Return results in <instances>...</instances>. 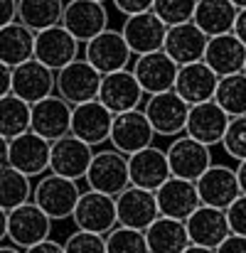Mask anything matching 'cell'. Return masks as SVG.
Instances as JSON below:
<instances>
[{
  "instance_id": "cell-15",
  "label": "cell",
  "mask_w": 246,
  "mask_h": 253,
  "mask_svg": "<svg viewBox=\"0 0 246 253\" xmlns=\"http://www.w3.org/2000/svg\"><path fill=\"white\" fill-rule=\"evenodd\" d=\"M121 35H123L128 49L133 52V57H141V54H150V52L163 49L167 25L150 10V12L126 17L121 25Z\"/></svg>"
},
{
  "instance_id": "cell-50",
  "label": "cell",
  "mask_w": 246,
  "mask_h": 253,
  "mask_svg": "<svg viewBox=\"0 0 246 253\" xmlns=\"http://www.w3.org/2000/svg\"><path fill=\"white\" fill-rule=\"evenodd\" d=\"M182 253H214V249H204V246H195V244H190Z\"/></svg>"
},
{
  "instance_id": "cell-39",
  "label": "cell",
  "mask_w": 246,
  "mask_h": 253,
  "mask_svg": "<svg viewBox=\"0 0 246 253\" xmlns=\"http://www.w3.org/2000/svg\"><path fill=\"white\" fill-rule=\"evenodd\" d=\"M62 246H64V253H106V239L98 236V234L74 229L62 241Z\"/></svg>"
},
{
  "instance_id": "cell-46",
  "label": "cell",
  "mask_w": 246,
  "mask_h": 253,
  "mask_svg": "<svg viewBox=\"0 0 246 253\" xmlns=\"http://www.w3.org/2000/svg\"><path fill=\"white\" fill-rule=\"evenodd\" d=\"M234 35L246 44V10H239L237 22H234Z\"/></svg>"
},
{
  "instance_id": "cell-1",
  "label": "cell",
  "mask_w": 246,
  "mask_h": 253,
  "mask_svg": "<svg viewBox=\"0 0 246 253\" xmlns=\"http://www.w3.org/2000/svg\"><path fill=\"white\" fill-rule=\"evenodd\" d=\"M82 197V187L74 179L59 177L54 172H45L37 177L32 184V202L52 219V221H64L72 219L74 207Z\"/></svg>"
},
{
  "instance_id": "cell-2",
  "label": "cell",
  "mask_w": 246,
  "mask_h": 253,
  "mask_svg": "<svg viewBox=\"0 0 246 253\" xmlns=\"http://www.w3.org/2000/svg\"><path fill=\"white\" fill-rule=\"evenodd\" d=\"M86 189L91 192H101L108 197H118L126 187H131L128 182V158L121 155L118 150L108 148H98L91 158V165L84 174Z\"/></svg>"
},
{
  "instance_id": "cell-30",
  "label": "cell",
  "mask_w": 246,
  "mask_h": 253,
  "mask_svg": "<svg viewBox=\"0 0 246 253\" xmlns=\"http://www.w3.org/2000/svg\"><path fill=\"white\" fill-rule=\"evenodd\" d=\"M143 234H146L148 253H182L190 246L187 226L185 221L177 219L158 216Z\"/></svg>"
},
{
  "instance_id": "cell-44",
  "label": "cell",
  "mask_w": 246,
  "mask_h": 253,
  "mask_svg": "<svg viewBox=\"0 0 246 253\" xmlns=\"http://www.w3.org/2000/svg\"><path fill=\"white\" fill-rule=\"evenodd\" d=\"M22 253H64V246H62V241H54V239L49 236V239H45V241L30 246L27 251H22Z\"/></svg>"
},
{
  "instance_id": "cell-9",
  "label": "cell",
  "mask_w": 246,
  "mask_h": 253,
  "mask_svg": "<svg viewBox=\"0 0 246 253\" xmlns=\"http://www.w3.org/2000/svg\"><path fill=\"white\" fill-rule=\"evenodd\" d=\"M155 130L150 128L146 113L138 108V111H128V113H118L113 116V123H111V135H108V145L113 150H118L121 155L131 158L146 148L153 145L155 140Z\"/></svg>"
},
{
  "instance_id": "cell-28",
  "label": "cell",
  "mask_w": 246,
  "mask_h": 253,
  "mask_svg": "<svg viewBox=\"0 0 246 253\" xmlns=\"http://www.w3.org/2000/svg\"><path fill=\"white\" fill-rule=\"evenodd\" d=\"M185 226H187L190 244L204 246V249H217L232 234L229 224H227V211L214 209V207H204V204L195 214H190Z\"/></svg>"
},
{
  "instance_id": "cell-34",
  "label": "cell",
  "mask_w": 246,
  "mask_h": 253,
  "mask_svg": "<svg viewBox=\"0 0 246 253\" xmlns=\"http://www.w3.org/2000/svg\"><path fill=\"white\" fill-rule=\"evenodd\" d=\"M30 130V103L7 93L0 98V135L12 140Z\"/></svg>"
},
{
  "instance_id": "cell-27",
  "label": "cell",
  "mask_w": 246,
  "mask_h": 253,
  "mask_svg": "<svg viewBox=\"0 0 246 253\" xmlns=\"http://www.w3.org/2000/svg\"><path fill=\"white\" fill-rule=\"evenodd\" d=\"M167 177H172L170 165H167V155L158 145H150L128 158V182L133 187L155 192Z\"/></svg>"
},
{
  "instance_id": "cell-33",
  "label": "cell",
  "mask_w": 246,
  "mask_h": 253,
  "mask_svg": "<svg viewBox=\"0 0 246 253\" xmlns=\"http://www.w3.org/2000/svg\"><path fill=\"white\" fill-rule=\"evenodd\" d=\"M32 202V179L15 168L0 169V209L12 211L22 204Z\"/></svg>"
},
{
  "instance_id": "cell-36",
  "label": "cell",
  "mask_w": 246,
  "mask_h": 253,
  "mask_svg": "<svg viewBox=\"0 0 246 253\" xmlns=\"http://www.w3.org/2000/svg\"><path fill=\"white\" fill-rule=\"evenodd\" d=\"M103 239H106V253H148L146 234L128 226H116Z\"/></svg>"
},
{
  "instance_id": "cell-31",
  "label": "cell",
  "mask_w": 246,
  "mask_h": 253,
  "mask_svg": "<svg viewBox=\"0 0 246 253\" xmlns=\"http://www.w3.org/2000/svg\"><path fill=\"white\" fill-rule=\"evenodd\" d=\"M35 59V32H30L17 20L0 30V62L10 69Z\"/></svg>"
},
{
  "instance_id": "cell-32",
  "label": "cell",
  "mask_w": 246,
  "mask_h": 253,
  "mask_svg": "<svg viewBox=\"0 0 246 253\" xmlns=\"http://www.w3.org/2000/svg\"><path fill=\"white\" fill-rule=\"evenodd\" d=\"M64 2L67 0H17V22L35 35L57 27L62 25Z\"/></svg>"
},
{
  "instance_id": "cell-14",
  "label": "cell",
  "mask_w": 246,
  "mask_h": 253,
  "mask_svg": "<svg viewBox=\"0 0 246 253\" xmlns=\"http://www.w3.org/2000/svg\"><path fill=\"white\" fill-rule=\"evenodd\" d=\"M79 52H82V44L62 25L35 35V59L45 64L47 69H52L54 74L64 69L67 64H72L74 59H79Z\"/></svg>"
},
{
  "instance_id": "cell-45",
  "label": "cell",
  "mask_w": 246,
  "mask_h": 253,
  "mask_svg": "<svg viewBox=\"0 0 246 253\" xmlns=\"http://www.w3.org/2000/svg\"><path fill=\"white\" fill-rule=\"evenodd\" d=\"M10 88H12V69H10L7 64L0 62V98L7 96Z\"/></svg>"
},
{
  "instance_id": "cell-26",
  "label": "cell",
  "mask_w": 246,
  "mask_h": 253,
  "mask_svg": "<svg viewBox=\"0 0 246 253\" xmlns=\"http://www.w3.org/2000/svg\"><path fill=\"white\" fill-rule=\"evenodd\" d=\"M217 84H219V77L204 62H195V64L180 67L172 91L187 106H197V103H204V101H212L214 98Z\"/></svg>"
},
{
  "instance_id": "cell-12",
  "label": "cell",
  "mask_w": 246,
  "mask_h": 253,
  "mask_svg": "<svg viewBox=\"0 0 246 253\" xmlns=\"http://www.w3.org/2000/svg\"><path fill=\"white\" fill-rule=\"evenodd\" d=\"M49 150H52L49 140L27 130V133L10 140L7 165L15 168L17 172H22V174H27L30 179H37L45 172H49Z\"/></svg>"
},
{
  "instance_id": "cell-53",
  "label": "cell",
  "mask_w": 246,
  "mask_h": 253,
  "mask_svg": "<svg viewBox=\"0 0 246 253\" xmlns=\"http://www.w3.org/2000/svg\"><path fill=\"white\" fill-rule=\"evenodd\" d=\"M96 2H106V0H96Z\"/></svg>"
},
{
  "instance_id": "cell-13",
  "label": "cell",
  "mask_w": 246,
  "mask_h": 253,
  "mask_svg": "<svg viewBox=\"0 0 246 253\" xmlns=\"http://www.w3.org/2000/svg\"><path fill=\"white\" fill-rule=\"evenodd\" d=\"M30 130L54 143L72 130V106L57 93L30 106Z\"/></svg>"
},
{
  "instance_id": "cell-21",
  "label": "cell",
  "mask_w": 246,
  "mask_h": 253,
  "mask_svg": "<svg viewBox=\"0 0 246 253\" xmlns=\"http://www.w3.org/2000/svg\"><path fill=\"white\" fill-rule=\"evenodd\" d=\"M197 194L199 202L204 207H214V209H227L234 204V199L242 194L239 179H237V169L229 165H212L197 182Z\"/></svg>"
},
{
  "instance_id": "cell-42",
  "label": "cell",
  "mask_w": 246,
  "mask_h": 253,
  "mask_svg": "<svg viewBox=\"0 0 246 253\" xmlns=\"http://www.w3.org/2000/svg\"><path fill=\"white\" fill-rule=\"evenodd\" d=\"M214 253H246V236L229 234V236L214 249Z\"/></svg>"
},
{
  "instance_id": "cell-52",
  "label": "cell",
  "mask_w": 246,
  "mask_h": 253,
  "mask_svg": "<svg viewBox=\"0 0 246 253\" xmlns=\"http://www.w3.org/2000/svg\"><path fill=\"white\" fill-rule=\"evenodd\" d=\"M229 2H232L237 10H246V0H229Z\"/></svg>"
},
{
  "instance_id": "cell-25",
  "label": "cell",
  "mask_w": 246,
  "mask_h": 253,
  "mask_svg": "<svg viewBox=\"0 0 246 253\" xmlns=\"http://www.w3.org/2000/svg\"><path fill=\"white\" fill-rule=\"evenodd\" d=\"M207 40H209V37H207L195 22L175 25V27H167L163 52L177 67L195 64V62H202V59H204Z\"/></svg>"
},
{
  "instance_id": "cell-16",
  "label": "cell",
  "mask_w": 246,
  "mask_h": 253,
  "mask_svg": "<svg viewBox=\"0 0 246 253\" xmlns=\"http://www.w3.org/2000/svg\"><path fill=\"white\" fill-rule=\"evenodd\" d=\"M111 123H113V113L103 103L86 101V103H79L72 108V130L69 133L96 150L108 143Z\"/></svg>"
},
{
  "instance_id": "cell-6",
  "label": "cell",
  "mask_w": 246,
  "mask_h": 253,
  "mask_svg": "<svg viewBox=\"0 0 246 253\" xmlns=\"http://www.w3.org/2000/svg\"><path fill=\"white\" fill-rule=\"evenodd\" d=\"M52 224L54 221L35 202H27L7 211V244L17 246L20 251H27L30 246L49 239Z\"/></svg>"
},
{
  "instance_id": "cell-19",
  "label": "cell",
  "mask_w": 246,
  "mask_h": 253,
  "mask_svg": "<svg viewBox=\"0 0 246 253\" xmlns=\"http://www.w3.org/2000/svg\"><path fill=\"white\" fill-rule=\"evenodd\" d=\"M94 153L96 150L91 145H86L84 140L74 138L69 133V135H64V138H59V140L52 143V150H49V172L79 182V179H84L86 169L91 165Z\"/></svg>"
},
{
  "instance_id": "cell-17",
  "label": "cell",
  "mask_w": 246,
  "mask_h": 253,
  "mask_svg": "<svg viewBox=\"0 0 246 253\" xmlns=\"http://www.w3.org/2000/svg\"><path fill=\"white\" fill-rule=\"evenodd\" d=\"M116 214H118V226H128L136 231H146L158 216V199L155 192L141 189V187H126L116 197Z\"/></svg>"
},
{
  "instance_id": "cell-7",
  "label": "cell",
  "mask_w": 246,
  "mask_h": 253,
  "mask_svg": "<svg viewBox=\"0 0 246 253\" xmlns=\"http://www.w3.org/2000/svg\"><path fill=\"white\" fill-rule=\"evenodd\" d=\"M72 224L79 231L89 234H98L106 236L111 229L118 226V214H116V197L101 194V192H82L74 214H72Z\"/></svg>"
},
{
  "instance_id": "cell-10",
  "label": "cell",
  "mask_w": 246,
  "mask_h": 253,
  "mask_svg": "<svg viewBox=\"0 0 246 253\" xmlns=\"http://www.w3.org/2000/svg\"><path fill=\"white\" fill-rule=\"evenodd\" d=\"M62 27L79 42L86 44L103 30H108V7L96 0H67L62 12Z\"/></svg>"
},
{
  "instance_id": "cell-20",
  "label": "cell",
  "mask_w": 246,
  "mask_h": 253,
  "mask_svg": "<svg viewBox=\"0 0 246 253\" xmlns=\"http://www.w3.org/2000/svg\"><path fill=\"white\" fill-rule=\"evenodd\" d=\"M155 199H158L160 216L177 219V221H187L190 214H195L202 207L197 184L190 179H180V177H167L155 189Z\"/></svg>"
},
{
  "instance_id": "cell-8",
  "label": "cell",
  "mask_w": 246,
  "mask_h": 253,
  "mask_svg": "<svg viewBox=\"0 0 246 253\" xmlns=\"http://www.w3.org/2000/svg\"><path fill=\"white\" fill-rule=\"evenodd\" d=\"M101 74L84 59H74L72 64H67L64 69L57 72V82H54V93L59 98H64L72 108L86 103V101H96L98 96V86H101Z\"/></svg>"
},
{
  "instance_id": "cell-49",
  "label": "cell",
  "mask_w": 246,
  "mask_h": 253,
  "mask_svg": "<svg viewBox=\"0 0 246 253\" xmlns=\"http://www.w3.org/2000/svg\"><path fill=\"white\" fill-rule=\"evenodd\" d=\"M7 241V211L0 209V244Z\"/></svg>"
},
{
  "instance_id": "cell-54",
  "label": "cell",
  "mask_w": 246,
  "mask_h": 253,
  "mask_svg": "<svg viewBox=\"0 0 246 253\" xmlns=\"http://www.w3.org/2000/svg\"><path fill=\"white\" fill-rule=\"evenodd\" d=\"M244 74H246V67H244Z\"/></svg>"
},
{
  "instance_id": "cell-23",
  "label": "cell",
  "mask_w": 246,
  "mask_h": 253,
  "mask_svg": "<svg viewBox=\"0 0 246 253\" xmlns=\"http://www.w3.org/2000/svg\"><path fill=\"white\" fill-rule=\"evenodd\" d=\"M202 62L219 79L232 77V74H242L246 67V44L234 32L219 35V37H209Z\"/></svg>"
},
{
  "instance_id": "cell-22",
  "label": "cell",
  "mask_w": 246,
  "mask_h": 253,
  "mask_svg": "<svg viewBox=\"0 0 246 253\" xmlns=\"http://www.w3.org/2000/svg\"><path fill=\"white\" fill-rule=\"evenodd\" d=\"M227 126H229V116L214 101H204V103L190 106L185 135L204 143L207 148H214V145H222Z\"/></svg>"
},
{
  "instance_id": "cell-47",
  "label": "cell",
  "mask_w": 246,
  "mask_h": 253,
  "mask_svg": "<svg viewBox=\"0 0 246 253\" xmlns=\"http://www.w3.org/2000/svg\"><path fill=\"white\" fill-rule=\"evenodd\" d=\"M237 179H239V187H242V194H246V160L237 163Z\"/></svg>"
},
{
  "instance_id": "cell-48",
  "label": "cell",
  "mask_w": 246,
  "mask_h": 253,
  "mask_svg": "<svg viewBox=\"0 0 246 253\" xmlns=\"http://www.w3.org/2000/svg\"><path fill=\"white\" fill-rule=\"evenodd\" d=\"M7 150H10V140L0 135V169L7 168Z\"/></svg>"
},
{
  "instance_id": "cell-11",
  "label": "cell",
  "mask_w": 246,
  "mask_h": 253,
  "mask_svg": "<svg viewBox=\"0 0 246 253\" xmlns=\"http://www.w3.org/2000/svg\"><path fill=\"white\" fill-rule=\"evenodd\" d=\"M96 101L103 103L113 116H118V113L138 111L143 106V101H146V91L141 88L138 79L133 77L131 69H123V72L106 74L101 79Z\"/></svg>"
},
{
  "instance_id": "cell-3",
  "label": "cell",
  "mask_w": 246,
  "mask_h": 253,
  "mask_svg": "<svg viewBox=\"0 0 246 253\" xmlns=\"http://www.w3.org/2000/svg\"><path fill=\"white\" fill-rule=\"evenodd\" d=\"M82 47V57L101 77L131 69V64H133V52L128 49L121 30L108 27V30H103L101 35H96L94 40H89Z\"/></svg>"
},
{
  "instance_id": "cell-37",
  "label": "cell",
  "mask_w": 246,
  "mask_h": 253,
  "mask_svg": "<svg viewBox=\"0 0 246 253\" xmlns=\"http://www.w3.org/2000/svg\"><path fill=\"white\" fill-rule=\"evenodd\" d=\"M195 7H197V0H155L153 2V12L167 27L192 22Z\"/></svg>"
},
{
  "instance_id": "cell-38",
  "label": "cell",
  "mask_w": 246,
  "mask_h": 253,
  "mask_svg": "<svg viewBox=\"0 0 246 253\" xmlns=\"http://www.w3.org/2000/svg\"><path fill=\"white\" fill-rule=\"evenodd\" d=\"M222 148L234 163L246 160V116L229 118L227 133L222 138Z\"/></svg>"
},
{
  "instance_id": "cell-24",
  "label": "cell",
  "mask_w": 246,
  "mask_h": 253,
  "mask_svg": "<svg viewBox=\"0 0 246 253\" xmlns=\"http://www.w3.org/2000/svg\"><path fill=\"white\" fill-rule=\"evenodd\" d=\"M54 82H57V74L52 69H47L37 59H30V62H25V64L12 69V88H10V93L32 106V103H37V101H42V98L54 93Z\"/></svg>"
},
{
  "instance_id": "cell-4",
  "label": "cell",
  "mask_w": 246,
  "mask_h": 253,
  "mask_svg": "<svg viewBox=\"0 0 246 253\" xmlns=\"http://www.w3.org/2000/svg\"><path fill=\"white\" fill-rule=\"evenodd\" d=\"M141 111L146 113V118H148L150 128L155 130V135L172 140V138H177V135L185 133L190 106H187L175 91L146 96Z\"/></svg>"
},
{
  "instance_id": "cell-41",
  "label": "cell",
  "mask_w": 246,
  "mask_h": 253,
  "mask_svg": "<svg viewBox=\"0 0 246 253\" xmlns=\"http://www.w3.org/2000/svg\"><path fill=\"white\" fill-rule=\"evenodd\" d=\"M111 2H113L116 12H121L123 17H131V15H141V12H150L155 0H111Z\"/></svg>"
},
{
  "instance_id": "cell-43",
  "label": "cell",
  "mask_w": 246,
  "mask_h": 253,
  "mask_svg": "<svg viewBox=\"0 0 246 253\" xmlns=\"http://www.w3.org/2000/svg\"><path fill=\"white\" fill-rule=\"evenodd\" d=\"M17 20V0H0V30Z\"/></svg>"
},
{
  "instance_id": "cell-35",
  "label": "cell",
  "mask_w": 246,
  "mask_h": 253,
  "mask_svg": "<svg viewBox=\"0 0 246 253\" xmlns=\"http://www.w3.org/2000/svg\"><path fill=\"white\" fill-rule=\"evenodd\" d=\"M229 118L246 116V74H232L219 79L214 98H212Z\"/></svg>"
},
{
  "instance_id": "cell-40",
  "label": "cell",
  "mask_w": 246,
  "mask_h": 253,
  "mask_svg": "<svg viewBox=\"0 0 246 253\" xmlns=\"http://www.w3.org/2000/svg\"><path fill=\"white\" fill-rule=\"evenodd\" d=\"M224 211H227L229 231L232 234H239V236H246V194H239L234 199V204L227 207Z\"/></svg>"
},
{
  "instance_id": "cell-5",
  "label": "cell",
  "mask_w": 246,
  "mask_h": 253,
  "mask_svg": "<svg viewBox=\"0 0 246 253\" xmlns=\"http://www.w3.org/2000/svg\"><path fill=\"white\" fill-rule=\"evenodd\" d=\"M167 165H170V174L180 177V179H190L197 182L207 169L214 165L212 160V148H207L204 143L190 138V135H177L167 143Z\"/></svg>"
},
{
  "instance_id": "cell-29",
  "label": "cell",
  "mask_w": 246,
  "mask_h": 253,
  "mask_svg": "<svg viewBox=\"0 0 246 253\" xmlns=\"http://www.w3.org/2000/svg\"><path fill=\"white\" fill-rule=\"evenodd\" d=\"M239 10L229 0H197L192 22L207 35V37H219L234 32Z\"/></svg>"
},
{
  "instance_id": "cell-18",
  "label": "cell",
  "mask_w": 246,
  "mask_h": 253,
  "mask_svg": "<svg viewBox=\"0 0 246 253\" xmlns=\"http://www.w3.org/2000/svg\"><path fill=\"white\" fill-rule=\"evenodd\" d=\"M131 72L138 79L141 88L146 91V96H153V93H165V91L175 88V79H177L180 67L160 49V52L133 57Z\"/></svg>"
},
{
  "instance_id": "cell-51",
  "label": "cell",
  "mask_w": 246,
  "mask_h": 253,
  "mask_svg": "<svg viewBox=\"0 0 246 253\" xmlns=\"http://www.w3.org/2000/svg\"><path fill=\"white\" fill-rule=\"evenodd\" d=\"M0 253H22V251H20L17 246H12V244L5 241V244H0Z\"/></svg>"
}]
</instances>
